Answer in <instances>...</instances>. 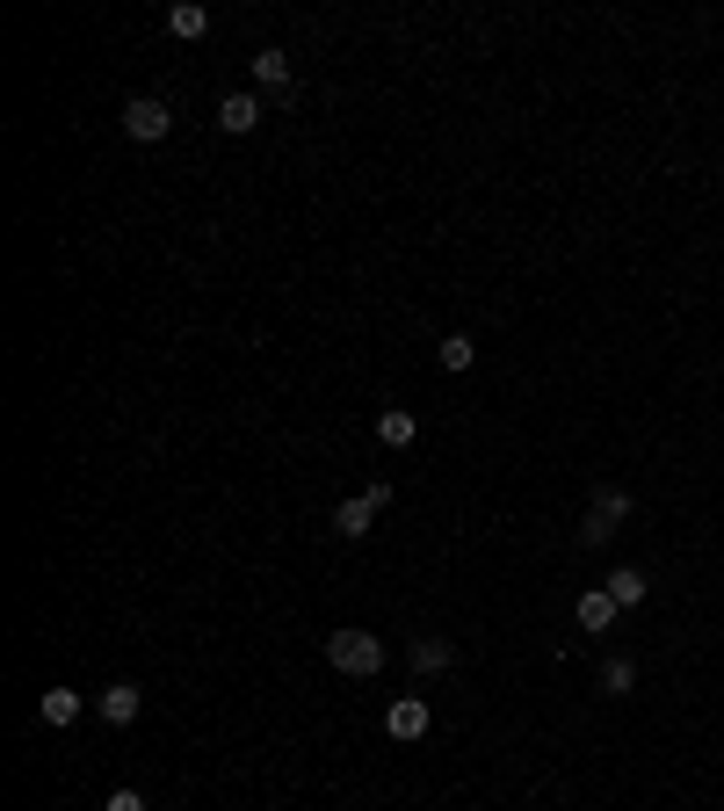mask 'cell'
Segmentation results:
<instances>
[{
    "label": "cell",
    "instance_id": "6da1fadb",
    "mask_svg": "<svg viewBox=\"0 0 724 811\" xmlns=\"http://www.w3.org/2000/svg\"><path fill=\"white\" fill-rule=\"evenodd\" d=\"M384 659H392V645H384L377 631H333V638H327V667L333 673L370 681V673H384Z\"/></svg>",
    "mask_w": 724,
    "mask_h": 811
},
{
    "label": "cell",
    "instance_id": "7a4b0ae2",
    "mask_svg": "<svg viewBox=\"0 0 724 811\" xmlns=\"http://www.w3.org/2000/svg\"><path fill=\"white\" fill-rule=\"evenodd\" d=\"M384 507H392V485H370V493H355V501H341V507H333V536H341V544H362V536H370V529H377V515H384Z\"/></svg>",
    "mask_w": 724,
    "mask_h": 811
},
{
    "label": "cell",
    "instance_id": "3957f363",
    "mask_svg": "<svg viewBox=\"0 0 724 811\" xmlns=\"http://www.w3.org/2000/svg\"><path fill=\"white\" fill-rule=\"evenodd\" d=\"M174 131V109L160 102V95H131L123 102V139H139V145H160Z\"/></svg>",
    "mask_w": 724,
    "mask_h": 811
},
{
    "label": "cell",
    "instance_id": "277c9868",
    "mask_svg": "<svg viewBox=\"0 0 724 811\" xmlns=\"http://www.w3.org/2000/svg\"><path fill=\"white\" fill-rule=\"evenodd\" d=\"M616 522H630V493H623V485H602L594 507H586V522H580V536H586V544H608Z\"/></svg>",
    "mask_w": 724,
    "mask_h": 811
},
{
    "label": "cell",
    "instance_id": "5b68a950",
    "mask_svg": "<svg viewBox=\"0 0 724 811\" xmlns=\"http://www.w3.org/2000/svg\"><path fill=\"white\" fill-rule=\"evenodd\" d=\"M428 725H435V710L420 703V695H392V710H384V732H392L398 746H414V739H428Z\"/></svg>",
    "mask_w": 724,
    "mask_h": 811
},
{
    "label": "cell",
    "instance_id": "8992f818",
    "mask_svg": "<svg viewBox=\"0 0 724 811\" xmlns=\"http://www.w3.org/2000/svg\"><path fill=\"white\" fill-rule=\"evenodd\" d=\"M254 123H261V95H254V87H240V95H218V131H224V139H246Z\"/></svg>",
    "mask_w": 724,
    "mask_h": 811
},
{
    "label": "cell",
    "instance_id": "52a82bcc",
    "mask_svg": "<svg viewBox=\"0 0 724 811\" xmlns=\"http://www.w3.org/2000/svg\"><path fill=\"white\" fill-rule=\"evenodd\" d=\"M616 616H623V609L608 602V588H586L580 602H572V623H580L586 638H602V631H616Z\"/></svg>",
    "mask_w": 724,
    "mask_h": 811
},
{
    "label": "cell",
    "instance_id": "ba28073f",
    "mask_svg": "<svg viewBox=\"0 0 724 811\" xmlns=\"http://www.w3.org/2000/svg\"><path fill=\"white\" fill-rule=\"evenodd\" d=\"M139 710H145L139 681H109L102 689V725H139Z\"/></svg>",
    "mask_w": 724,
    "mask_h": 811
},
{
    "label": "cell",
    "instance_id": "9c48e42d",
    "mask_svg": "<svg viewBox=\"0 0 724 811\" xmlns=\"http://www.w3.org/2000/svg\"><path fill=\"white\" fill-rule=\"evenodd\" d=\"M80 710H87V695H80V689H44L36 717H44L52 732H66V725H80Z\"/></svg>",
    "mask_w": 724,
    "mask_h": 811
},
{
    "label": "cell",
    "instance_id": "30bf717a",
    "mask_svg": "<svg viewBox=\"0 0 724 811\" xmlns=\"http://www.w3.org/2000/svg\"><path fill=\"white\" fill-rule=\"evenodd\" d=\"M254 95H290V58L268 44V52H254Z\"/></svg>",
    "mask_w": 724,
    "mask_h": 811
},
{
    "label": "cell",
    "instance_id": "8fae6325",
    "mask_svg": "<svg viewBox=\"0 0 724 811\" xmlns=\"http://www.w3.org/2000/svg\"><path fill=\"white\" fill-rule=\"evenodd\" d=\"M377 442L384 449H414L420 442V420L406 414V406H384V414H377Z\"/></svg>",
    "mask_w": 724,
    "mask_h": 811
},
{
    "label": "cell",
    "instance_id": "7c38bea8",
    "mask_svg": "<svg viewBox=\"0 0 724 811\" xmlns=\"http://www.w3.org/2000/svg\"><path fill=\"white\" fill-rule=\"evenodd\" d=\"M602 588H608V602H616V609H638L645 594H652V580H645L638 566H616V572L602 580Z\"/></svg>",
    "mask_w": 724,
    "mask_h": 811
},
{
    "label": "cell",
    "instance_id": "4fadbf2b",
    "mask_svg": "<svg viewBox=\"0 0 724 811\" xmlns=\"http://www.w3.org/2000/svg\"><path fill=\"white\" fill-rule=\"evenodd\" d=\"M406 659H414V673H449V667H457V645H449V638H414Z\"/></svg>",
    "mask_w": 724,
    "mask_h": 811
},
{
    "label": "cell",
    "instance_id": "5bb4252c",
    "mask_svg": "<svg viewBox=\"0 0 724 811\" xmlns=\"http://www.w3.org/2000/svg\"><path fill=\"white\" fill-rule=\"evenodd\" d=\"M435 363H442L449 377H457V370H471V363H479V341H471V333H442V348H435Z\"/></svg>",
    "mask_w": 724,
    "mask_h": 811
},
{
    "label": "cell",
    "instance_id": "9a60e30c",
    "mask_svg": "<svg viewBox=\"0 0 724 811\" xmlns=\"http://www.w3.org/2000/svg\"><path fill=\"white\" fill-rule=\"evenodd\" d=\"M602 689H608V695H630V689H638V659H630V653L602 659Z\"/></svg>",
    "mask_w": 724,
    "mask_h": 811
},
{
    "label": "cell",
    "instance_id": "2e32d148",
    "mask_svg": "<svg viewBox=\"0 0 724 811\" xmlns=\"http://www.w3.org/2000/svg\"><path fill=\"white\" fill-rule=\"evenodd\" d=\"M167 30H174V36H204V30H210V8H196V0H174V8H167Z\"/></svg>",
    "mask_w": 724,
    "mask_h": 811
},
{
    "label": "cell",
    "instance_id": "e0dca14e",
    "mask_svg": "<svg viewBox=\"0 0 724 811\" xmlns=\"http://www.w3.org/2000/svg\"><path fill=\"white\" fill-rule=\"evenodd\" d=\"M102 811H153V804H145V790H109Z\"/></svg>",
    "mask_w": 724,
    "mask_h": 811
}]
</instances>
